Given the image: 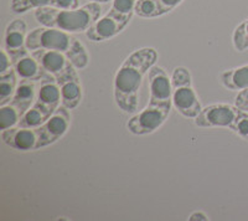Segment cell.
I'll return each mask as SVG.
<instances>
[{
  "label": "cell",
  "instance_id": "cell-17",
  "mask_svg": "<svg viewBox=\"0 0 248 221\" xmlns=\"http://www.w3.org/2000/svg\"><path fill=\"white\" fill-rule=\"evenodd\" d=\"M220 81L223 87L231 91L240 92L248 88V63L222 72L220 75Z\"/></svg>",
  "mask_w": 248,
  "mask_h": 221
},
{
  "label": "cell",
  "instance_id": "cell-6",
  "mask_svg": "<svg viewBox=\"0 0 248 221\" xmlns=\"http://www.w3.org/2000/svg\"><path fill=\"white\" fill-rule=\"evenodd\" d=\"M171 107L149 105L128 121L127 128L136 136H145L158 129L165 123L170 114Z\"/></svg>",
  "mask_w": 248,
  "mask_h": 221
},
{
  "label": "cell",
  "instance_id": "cell-7",
  "mask_svg": "<svg viewBox=\"0 0 248 221\" xmlns=\"http://www.w3.org/2000/svg\"><path fill=\"white\" fill-rule=\"evenodd\" d=\"M241 110L236 106L227 103H215L202 108L194 119L195 125L201 128H230L234 125Z\"/></svg>",
  "mask_w": 248,
  "mask_h": 221
},
{
  "label": "cell",
  "instance_id": "cell-14",
  "mask_svg": "<svg viewBox=\"0 0 248 221\" xmlns=\"http://www.w3.org/2000/svg\"><path fill=\"white\" fill-rule=\"evenodd\" d=\"M14 70L20 81H34V82H36V81H41L44 77L48 75L41 67L39 61L32 56V54L29 55L28 52L15 57Z\"/></svg>",
  "mask_w": 248,
  "mask_h": 221
},
{
  "label": "cell",
  "instance_id": "cell-18",
  "mask_svg": "<svg viewBox=\"0 0 248 221\" xmlns=\"http://www.w3.org/2000/svg\"><path fill=\"white\" fill-rule=\"evenodd\" d=\"M37 92L39 91L36 90V85L34 81H20L14 97L10 102L15 103L26 112L36 101Z\"/></svg>",
  "mask_w": 248,
  "mask_h": 221
},
{
  "label": "cell",
  "instance_id": "cell-2",
  "mask_svg": "<svg viewBox=\"0 0 248 221\" xmlns=\"http://www.w3.org/2000/svg\"><path fill=\"white\" fill-rule=\"evenodd\" d=\"M26 47L30 51L46 48L66 55L77 70H83L88 66L90 56L83 44L70 32L59 29L41 26L31 30L26 37Z\"/></svg>",
  "mask_w": 248,
  "mask_h": 221
},
{
  "label": "cell",
  "instance_id": "cell-19",
  "mask_svg": "<svg viewBox=\"0 0 248 221\" xmlns=\"http://www.w3.org/2000/svg\"><path fill=\"white\" fill-rule=\"evenodd\" d=\"M26 112L16 106L15 103L9 102L4 106H0V129H9V128L16 127L19 125L21 117Z\"/></svg>",
  "mask_w": 248,
  "mask_h": 221
},
{
  "label": "cell",
  "instance_id": "cell-22",
  "mask_svg": "<svg viewBox=\"0 0 248 221\" xmlns=\"http://www.w3.org/2000/svg\"><path fill=\"white\" fill-rule=\"evenodd\" d=\"M52 1L54 0H12L10 9L16 14H23L30 10L52 6Z\"/></svg>",
  "mask_w": 248,
  "mask_h": 221
},
{
  "label": "cell",
  "instance_id": "cell-11",
  "mask_svg": "<svg viewBox=\"0 0 248 221\" xmlns=\"http://www.w3.org/2000/svg\"><path fill=\"white\" fill-rule=\"evenodd\" d=\"M60 103H61V91L59 83L54 76L47 75L40 82L35 105L39 106L48 117H51L60 107Z\"/></svg>",
  "mask_w": 248,
  "mask_h": 221
},
{
  "label": "cell",
  "instance_id": "cell-20",
  "mask_svg": "<svg viewBox=\"0 0 248 221\" xmlns=\"http://www.w3.org/2000/svg\"><path fill=\"white\" fill-rule=\"evenodd\" d=\"M17 87V75L14 68L0 75V106L9 103L14 97Z\"/></svg>",
  "mask_w": 248,
  "mask_h": 221
},
{
  "label": "cell",
  "instance_id": "cell-27",
  "mask_svg": "<svg viewBox=\"0 0 248 221\" xmlns=\"http://www.w3.org/2000/svg\"><path fill=\"white\" fill-rule=\"evenodd\" d=\"M234 106L240 110L248 112V88L238 92V95L234 98Z\"/></svg>",
  "mask_w": 248,
  "mask_h": 221
},
{
  "label": "cell",
  "instance_id": "cell-3",
  "mask_svg": "<svg viewBox=\"0 0 248 221\" xmlns=\"http://www.w3.org/2000/svg\"><path fill=\"white\" fill-rule=\"evenodd\" d=\"M99 3L91 1L77 9H59L46 6L35 10V19L43 26L55 28L66 32H86L99 19Z\"/></svg>",
  "mask_w": 248,
  "mask_h": 221
},
{
  "label": "cell",
  "instance_id": "cell-13",
  "mask_svg": "<svg viewBox=\"0 0 248 221\" xmlns=\"http://www.w3.org/2000/svg\"><path fill=\"white\" fill-rule=\"evenodd\" d=\"M71 123V114L68 110L63 106H60L55 113L43 125L44 134H45L47 145L54 144L59 139L67 133Z\"/></svg>",
  "mask_w": 248,
  "mask_h": 221
},
{
  "label": "cell",
  "instance_id": "cell-1",
  "mask_svg": "<svg viewBox=\"0 0 248 221\" xmlns=\"http://www.w3.org/2000/svg\"><path fill=\"white\" fill-rule=\"evenodd\" d=\"M158 60V52L153 47H143L129 55L114 77V101L119 110L134 113L138 110L139 91L144 76Z\"/></svg>",
  "mask_w": 248,
  "mask_h": 221
},
{
  "label": "cell",
  "instance_id": "cell-12",
  "mask_svg": "<svg viewBox=\"0 0 248 221\" xmlns=\"http://www.w3.org/2000/svg\"><path fill=\"white\" fill-rule=\"evenodd\" d=\"M26 37H28V26L23 19H14L6 26L4 48L8 50L13 59L28 52Z\"/></svg>",
  "mask_w": 248,
  "mask_h": 221
},
{
  "label": "cell",
  "instance_id": "cell-8",
  "mask_svg": "<svg viewBox=\"0 0 248 221\" xmlns=\"http://www.w3.org/2000/svg\"><path fill=\"white\" fill-rule=\"evenodd\" d=\"M149 105L172 107L171 77L160 66L154 65L149 70Z\"/></svg>",
  "mask_w": 248,
  "mask_h": 221
},
{
  "label": "cell",
  "instance_id": "cell-9",
  "mask_svg": "<svg viewBox=\"0 0 248 221\" xmlns=\"http://www.w3.org/2000/svg\"><path fill=\"white\" fill-rule=\"evenodd\" d=\"M129 17H123L114 14L113 12H108L105 16L99 17L96 23L93 24L87 32L86 36L93 43H101L121 34L124 29L130 23Z\"/></svg>",
  "mask_w": 248,
  "mask_h": 221
},
{
  "label": "cell",
  "instance_id": "cell-4",
  "mask_svg": "<svg viewBox=\"0 0 248 221\" xmlns=\"http://www.w3.org/2000/svg\"><path fill=\"white\" fill-rule=\"evenodd\" d=\"M172 107L186 118L195 119L202 107L192 87L191 74L185 67H176L171 75Z\"/></svg>",
  "mask_w": 248,
  "mask_h": 221
},
{
  "label": "cell",
  "instance_id": "cell-10",
  "mask_svg": "<svg viewBox=\"0 0 248 221\" xmlns=\"http://www.w3.org/2000/svg\"><path fill=\"white\" fill-rule=\"evenodd\" d=\"M32 56L39 61L46 74L54 76L56 81L65 79L66 76L77 71V68L71 63V60L61 52L40 48V50L32 51Z\"/></svg>",
  "mask_w": 248,
  "mask_h": 221
},
{
  "label": "cell",
  "instance_id": "cell-25",
  "mask_svg": "<svg viewBox=\"0 0 248 221\" xmlns=\"http://www.w3.org/2000/svg\"><path fill=\"white\" fill-rule=\"evenodd\" d=\"M231 130H233L237 136L248 141V112L241 110L240 116L236 119L234 125L232 126Z\"/></svg>",
  "mask_w": 248,
  "mask_h": 221
},
{
  "label": "cell",
  "instance_id": "cell-23",
  "mask_svg": "<svg viewBox=\"0 0 248 221\" xmlns=\"http://www.w3.org/2000/svg\"><path fill=\"white\" fill-rule=\"evenodd\" d=\"M232 43L237 51H246L248 48V19L234 29L232 35Z\"/></svg>",
  "mask_w": 248,
  "mask_h": 221
},
{
  "label": "cell",
  "instance_id": "cell-28",
  "mask_svg": "<svg viewBox=\"0 0 248 221\" xmlns=\"http://www.w3.org/2000/svg\"><path fill=\"white\" fill-rule=\"evenodd\" d=\"M52 6L59 9H77L79 8V0H54Z\"/></svg>",
  "mask_w": 248,
  "mask_h": 221
},
{
  "label": "cell",
  "instance_id": "cell-29",
  "mask_svg": "<svg viewBox=\"0 0 248 221\" xmlns=\"http://www.w3.org/2000/svg\"><path fill=\"white\" fill-rule=\"evenodd\" d=\"M207 216L205 215V214L203 213H201V211H196V213H194V214H191V215H190V218H189V220H202V221H205V220H207Z\"/></svg>",
  "mask_w": 248,
  "mask_h": 221
},
{
  "label": "cell",
  "instance_id": "cell-30",
  "mask_svg": "<svg viewBox=\"0 0 248 221\" xmlns=\"http://www.w3.org/2000/svg\"><path fill=\"white\" fill-rule=\"evenodd\" d=\"M92 1H96V3H108V1H110V0H92Z\"/></svg>",
  "mask_w": 248,
  "mask_h": 221
},
{
  "label": "cell",
  "instance_id": "cell-26",
  "mask_svg": "<svg viewBox=\"0 0 248 221\" xmlns=\"http://www.w3.org/2000/svg\"><path fill=\"white\" fill-rule=\"evenodd\" d=\"M12 68H14V59L8 52L6 48L1 50V57H0V75L6 74L10 71Z\"/></svg>",
  "mask_w": 248,
  "mask_h": 221
},
{
  "label": "cell",
  "instance_id": "cell-24",
  "mask_svg": "<svg viewBox=\"0 0 248 221\" xmlns=\"http://www.w3.org/2000/svg\"><path fill=\"white\" fill-rule=\"evenodd\" d=\"M136 4L137 0H112V6L109 10L119 16L132 19L133 15L136 14Z\"/></svg>",
  "mask_w": 248,
  "mask_h": 221
},
{
  "label": "cell",
  "instance_id": "cell-16",
  "mask_svg": "<svg viewBox=\"0 0 248 221\" xmlns=\"http://www.w3.org/2000/svg\"><path fill=\"white\" fill-rule=\"evenodd\" d=\"M183 3V0H137L136 15L145 19L163 16L172 12Z\"/></svg>",
  "mask_w": 248,
  "mask_h": 221
},
{
  "label": "cell",
  "instance_id": "cell-5",
  "mask_svg": "<svg viewBox=\"0 0 248 221\" xmlns=\"http://www.w3.org/2000/svg\"><path fill=\"white\" fill-rule=\"evenodd\" d=\"M1 141L4 144L20 152L36 150L47 147L43 126L35 128L13 127L1 130Z\"/></svg>",
  "mask_w": 248,
  "mask_h": 221
},
{
  "label": "cell",
  "instance_id": "cell-21",
  "mask_svg": "<svg viewBox=\"0 0 248 221\" xmlns=\"http://www.w3.org/2000/svg\"><path fill=\"white\" fill-rule=\"evenodd\" d=\"M48 118H50V117H48L39 106H36L34 103V105L31 106L30 110H26V113L21 117L17 127H40V126H43Z\"/></svg>",
  "mask_w": 248,
  "mask_h": 221
},
{
  "label": "cell",
  "instance_id": "cell-15",
  "mask_svg": "<svg viewBox=\"0 0 248 221\" xmlns=\"http://www.w3.org/2000/svg\"><path fill=\"white\" fill-rule=\"evenodd\" d=\"M57 83L61 91V105L67 110H75L82 101V86L77 71L57 81Z\"/></svg>",
  "mask_w": 248,
  "mask_h": 221
}]
</instances>
